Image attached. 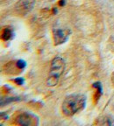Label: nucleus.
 Masks as SVG:
<instances>
[{
	"instance_id": "nucleus-7",
	"label": "nucleus",
	"mask_w": 114,
	"mask_h": 126,
	"mask_svg": "<svg viewBox=\"0 0 114 126\" xmlns=\"http://www.w3.org/2000/svg\"><path fill=\"white\" fill-rule=\"evenodd\" d=\"M94 88H96V99H98L100 97V95L102 94V86H101L100 82H96L94 85Z\"/></svg>"
},
{
	"instance_id": "nucleus-3",
	"label": "nucleus",
	"mask_w": 114,
	"mask_h": 126,
	"mask_svg": "<svg viewBox=\"0 0 114 126\" xmlns=\"http://www.w3.org/2000/svg\"><path fill=\"white\" fill-rule=\"evenodd\" d=\"M35 0H19L14 5V10L17 13L26 14L34 8Z\"/></svg>"
},
{
	"instance_id": "nucleus-2",
	"label": "nucleus",
	"mask_w": 114,
	"mask_h": 126,
	"mask_svg": "<svg viewBox=\"0 0 114 126\" xmlns=\"http://www.w3.org/2000/svg\"><path fill=\"white\" fill-rule=\"evenodd\" d=\"M65 68V62L61 57L57 56L52 61L49 75L47 80V85L48 87H54L58 83L61 74Z\"/></svg>"
},
{
	"instance_id": "nucleus-4",
	"label": "nucleus",
	"mask_w": 114,
	"mask_h": 126,
	"mask_svg": "<svg viewBox=\"0 0 114 126\" xmlns=\"http://www.w3.org/2000/svg\"><path fill=\"white\" fill-rule=\"evenodd\" d=\"M34 116L27 112H24L19 114L17 118H16V124H19V125L24 126H29L34 124V119H33Z\"/></svg>"
},
{
	"instance_id": "nucleus-9",
	"label": "nucleus",
	"mask_w": 114,
	"mask_h": 126,
	"mask_svg": "<svg viewBox=\"0 0 114 126\" xmlns=\"http://www.w3.org/2000/svg\"><path fill=\"white\" fill-rule=\"evenodd\" d=\"M59 4L61 6H64V4H65V0H61L59 2Z\"/></svg>"
},
{
	"instance_id": "nucleus-6",
	"label": "nucleus",
	"mask_w": 114,
	"mask_h": 126,
	"mask_svg": "<svg viewBox=\"0 0 114 126\" xmlns=\"http://www.w3.org/2000/svg\"><path fill=\"white\" fill-rule=\"evenodd\" d=\"M12 35H13V32H12V29H11V27H5L4 30H3L2 32V39L4 41H7V40H10L12 38Z\"/></svg>"
},
{
	"instance_id": "nucleus-5",
	"label": "nucleus",
	"mask_w": 114,
	"mask_h": 126,
	"mask_svg": "<svg viewBox=\"0 0 114 126\" xmlns=\"http://www.w3.org/2000/svg\"><path fill=\"white\" fill-rule=\"evenodd\" d=\"M68 39V35L64 32V31L60 29L54 30V39H55V45L64 43Z\"/></svg>"
},
{
	"instance_id": "nucleus-8",
	"label": "nucleus",
	"mask_w": 114,
	"mask_h": 126,
	"mask_svg": "<svg viewBox=\"0 0 114 126\" xmlns=\"http://www.w3.org/2000/svg\"><path fill=\"white\" fill-rule=\"evenodd\" d=\"M13 81L17 85H22L24 83V81H25V80H24L23 78H21V77H18V78L14 79Z\"/></svg>"
},
{
	"instance_id": "nucleus-10",
	"label": "nucleus",
	"mask_w": 114,
	"mask_h": 126,
	"mask_svg": "<svg viewBox=\"0 0 114 126\" xmlns=\"http://www.w3.org/2000/svg\"><path fill=\"white\" fill-rule=\"evenodd\" d=\"M112 83H113V85H114V72L112 75Z\"/></svg>"
},
{
	"instance_id": "nucleus-1",
	"label": "nucleus",
	"mask_w": 114,
	"mask_h": 126,
	"mask_svg": "<svg viewBox=\"0 0 114 126\" xmlns=\"http://www.w3.org/2000/svg\"><path fill=\"white\" fill-rule=\"evenodd\" d=\"M86 104V97L82 94H72L65 98L61 106L63 114L67 116L75 115L83 110Z\"/></svg>"
}]
</instances>
